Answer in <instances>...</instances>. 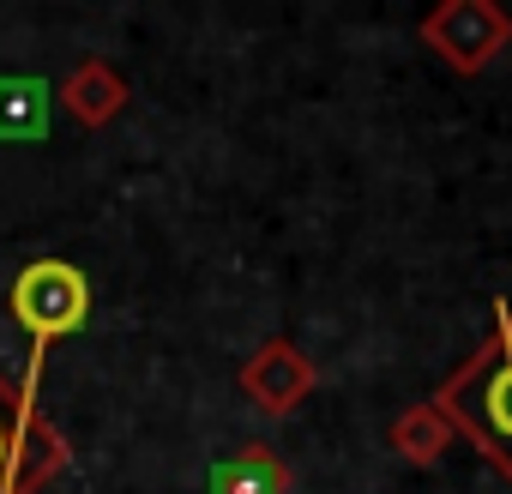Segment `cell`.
<instances>
[{
	"instance_id": "obj_5",
	"label": "cell",
	"mask_w": 512,
	"mask_h": 494,
	"mask_svg": "<svg viewBox=\"0 0 512 494\" xmlns=\"http://www.w3.org/2000/svg\"><path fill=\"white\" fill-rule=\"evenodd\" d=\"M241 392H247V404L253 410H266V416H290V410H302L308 398H314V386H320V368L290 344V338H266L260 350H253L247 362H241Z\"/></svg>"
},
{
	"instance_id": "obj_8",
	"label": "cell",
	"mask_w": 512,
	"mask_h": 494,
	"mask_svg": "<svg viewBox=\"0 0 512 494\" xmlns=\"http://www.w3.org/2000/svg\"><path fill=\"white\" fill-rule=\"evenodd\" d=\"M386 440H392V452L404 458V464H440L452 446H458V434H452V422L434 410V398H422V404H410V410H398V422L386 428Z\"/></svg>"
},
{
	"instance_id": "obj_4",
	"label": "cell",
	"mask_w": 512,
	"mask_h": 494,
	"mask_svg": "<svg viewBox=\"0 0 512 494\" xmlns=\"http://www.w3.org/2000/svg\"><path fill=\"white\" fill-rule=\"evenodd\" d=\"M91 314V278L73 266V260H31L19 278H13V320L37 338V344H55V338H73Z\"/></svg>"
},
{
	"instance_id": "obj_1",
	"label": "cell",
	"mask_w": 512,
	"mask_h": 494,
	"mask_svg": "<svg viewBox=\"0 0 512 494\" xmlns=\"http://www.w3.org/2000/svg\"><path fill=\"white\" fill-rule=\"evenodd\" d=\"M434 410L452 422L464 446L494 464V476L512 488V302H494V326L482 344L434 386Z\"/></svg>"
},
{
	"instance_id": "obj_2",
	"label": "cell",
	"mask_w": 512,
	"mask_h": 494,
	"mask_svg": "<svg viewBox=\"0 0 512 494\" xmlns=\"http://www.w3.org/2000/svg\"><path fill=\"white\" fill-rule=\"evenodd\" d=\"M67 470V440L0 374V494H43Z\"/></svg>"
},
{
	"instance_id": "obj_6",
	"label": "cell",
	"mask_w": 512,
	"mask_h": 494,
	"mask_svg": "<svg viewBox=\"0 0 512 494\" xmlns=\"http://www.w3.org/2000/svg\"><path fill=\"white\" fill-rule=\"evenodd\" d=\"M55 97H61V109H67L79 127H91V133H97V127H109V121L127 109V97H133V91H127L121 67H109L103 55H85V61L61 79V91H55Z\"/></svg>"
},
{
	"instance_id": "obj_7",
	"label": "cell",
	"mask_w": 512,
	"mask_h": 494,
	"mask_svg": "<svg viewBox=\"0 0 512 494\" xmlns=\"http://www.w3.org/2000/svg\"><path fill=\"white\" fill-rule=\"evenodd\" d=\"M211 494H296V476L266 440H247L223 464H211Z\"/></svg>"
},
{
	"instance_id": "obj_3",
	"label": "cell",
	"mask_w": 512,
	"mask_h": 494,
	"mask_svg": "<svg viewBox=\"0 0 512 494\" xmlns=\"http://www.w3.org/2000/svg\"><path fill=\"white\" fill-rule=\"evenodd\" d=\"M416 37L452 67V73H482L512 49V13L494 0H440L434 13H422Z\"/></svg>"
}]
</instances>
